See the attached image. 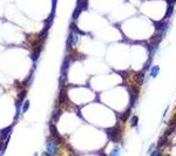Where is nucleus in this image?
I'll return each mask as SVG.
<instances>
[{
  "label": "nucleus",
  "mask_w": 176,
  "mask_h": 156,
  "mask_svg": "<svg viewBox=\"0 0 176 156\" xmlns=\"http://www.w3.org/2000/svg\"><path fill=\"white\" fill-rule=\"evenodd\" d=\"M28 104H30V103H28V101H27V102L24 104V107H22V112H24V113L27 110V108H28Z\"/></svg>",
  "instance_id": "obj_1"
}]
</instances>
